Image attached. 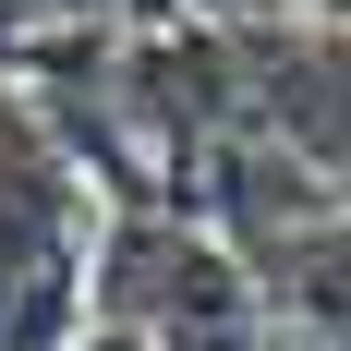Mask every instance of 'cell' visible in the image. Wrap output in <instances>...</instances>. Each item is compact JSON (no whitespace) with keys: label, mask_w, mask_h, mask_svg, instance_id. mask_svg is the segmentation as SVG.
Wrapping results in <instances>:
<instances>
[{"label":"cell","mask_w":351,"mask_h":351,"mask_svg":"<svg viewBox=\"0 0 351 351\" xmlns=\"http://www.w3.org/2000/svg\"><path fill=\"white\" fill-rule=\"evenodd\" d=\"M25 49H36V0H0V85L25 73Z\"/></svg>","instance_id":"6da1fadb"},{"label":"cell","mask_w":351,"mask_h":351,"mask_svg":"<svg viewBox=\"0 0 351 351\" xmlns=\"http://www.w3.org/2000/svg\"><path fill=\"white\" fill-rule=\"evenodd\" d=\"M279 25H303V36H351V0H279Z\"/></svg>","instance_id":"7a4b0ae2"},{"label":"cell","mask_w":351,"mask_h":351,"mask_svg":"<svg viewBox=\"0 0 351 351\" xmlns=\"http://www.w3.org/2000/svg\"><path fill=\"white\" fill-rule=\"evenodd\" d=\"M339 206H351V194H339Z\"/></svg>","instance_id":"3957f363"}]
</instances>
